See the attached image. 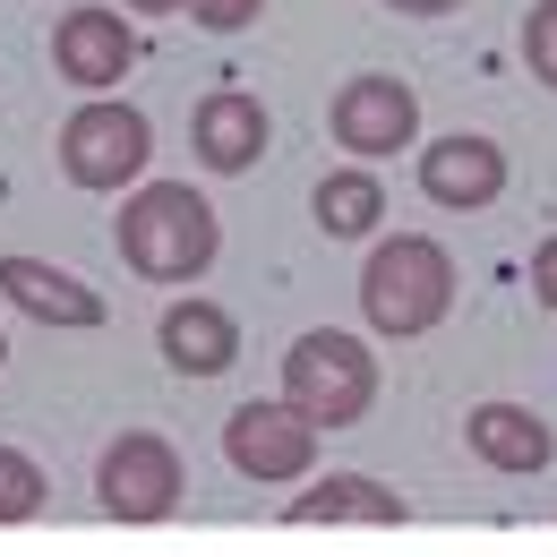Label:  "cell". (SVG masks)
<instances>
[{"label": "cell", "instance_id": "6da1fadb", "mask_svg": "<svg viewBox=\"0 0 557 557\" xmlns=\"http://www.w3.org/2000/svg\"><path fill=\"white\" fill-rule=\"evenodd\" d=\"M112 240H121V267H129V275L198 283L214 267V249H223V223H214V207L189 181H146L138 198H121Z\"/></svg>", "mask_w": 557, "mask_h": 557}, {"label": "cell", "instance_id": "7a4b0ae2", "mask_svg": "<svg viewBox=\"0 0 557 557\" xmlns=\"http://www.w3.org/2000/svg\"><path fill=\"white\" fill-rule=\"evenodd\" d=\"M446 309H455V258L429 232H395V240L369 249V267H360V318H369V335L412 344L429 326H446Z\"/></svg>", "mask_w": 557, "mask_h": 557}, {"label": "cell", "instance_id": "3957f363", "mask_svg": "<svg viewBox=\"0 0 557 557\" xmlns=\"http://www.w3.org/2000/svg\"><path fill=\"white\" fill-rule=\"evenodd\" d=\"M283 404L309 420L318 437L326 429H360L369 404H377V351L344 335V326H318L283 351Z\"/></svg>", "mask_w": 557, "mask_h": 557}, {"label": "cell", "instance_id": "277c9868", "mask_svg": "<svg viewBox=\"0 0 557 557\" xmlns=\"http://www.w3.org/2000/svg\"><path fill=\"white\" fill-rule=\"evenodd\" d=\"M146 154H154V129H146L138 103H121V95H86L70 121H61V172H70L77 189H95V198L129 189L146 172Z\"/></svg>", "mask_w": 557, "mask_h": 557}, {"label": "cell", "instance_id": "5b68a950", "mask_svg": "<svg viewBox=\"0 0 557 557\" xmlns=\"http://www.w3.org/2000/svg\"><path fill=\"white\" fill-rule=\"evenodd\" d=\"M181 488H189L181 446L154 437V429H121L103 446V463H95V497H103L112 523H163V515H181Z\"/></svg>", "mask_w": 557, "mask_h": 557}, {"label": "cell", "instance_id": "8992f818", "mask_svg": "<svg viewBox=\"0 0 557 557\" xmlns=\"http://www.w3.org/2000/svg\"><path fill=\"white\" fill-rule=\"evenodd\" d=\"M223 455L232 472L258 488H283V481H309L318 472V429L292 412V404H240L223 420Z\"/></svg>", "mask_w": 557, "mask_h": 557}, {"label": "cell", "instance_id": "52a82bcc", "mask_svg": "<svg viewBox=\"0 0 557 557\" xmlns=\"http://www.w3.org/2000/svg\"><path fill=\"white\" fill-rule=\"evenodd\" d=\"M326 121H335V146H344V154L377 163V154H395V146L420 138V95L386 70H360V77L335 86V112H326Z\"/></svg>", "mask_w": 557, "mask_h": 557}, {"label": "cell", "instance_id": "ba28073f", "mask_svg": "<svg viewBox=\"0 0 557 557\" xmlns=\"http://www.w3.org/2000/svg\"><path fill=\"white\" fill-rule=\"evenodd\" d=\"M138 61V26L121 9H61L52 26V70L70 77L77 95H112Z\"/></svg>", "mask_w": 557, "mask_h": 557}, {"label": "cell", "instance_id": "9c48e42d", "mask_svg": "<svg viewBox=\"0 0 557 557\" xmlns=\"http://www.w3.org/2000/svg\"><path fill=\"white\" fill-rule=\"evenodd\" d=\"M420 198L446 214H481L506 198V146L497 138H472V129H455V138L420 146Z\"/></svg>", "mask_w": 557, "mask_h": 557}, {"label": "cell", "instance_id": "30bf717a", "mask_svg": "<svg viewBox=\"0 0 557 557\" xmlns=\"http://www.w3.org/2000/svg\"><path fill=\"white\" fill-rule=\"evenodd\" d=\"M0 300H17V309L44 318V326H70V335H95V326H103V292L77 283L70 267H52V258H0Z\"/></svg>", "mask_w": 557, "mask_h": 557}, {"label": "cell", "instance_id": "8fae6325", "mask_svg": "<svg viewBox=\"0 0 557 557\" xmlns=\"http://www.w3.org/2000/svg\"><path fill=\"white\" fill-rule=\"evenodd\" d=\"M267 103L258 95H240V86H214L207 103H198V121H189V146H198V163L207 172H258V154H267Z\"/></svg>", "mask_w": 557, "mask_h": 557}, {"label": "cell", "instance_id": "7c38bea8", "mask_svg": "<svg viewBox=\"0 0 557 557\" xmlns=\"http://www.w3.org/2000/svg\"><path fill=\"white\" fill-rule=\"evenodd\" d=\"M154 344H163V360L181 369V377H223L232 360H240V326H232V309L223 300H172L163 309V326H154Z\"/></svg>", "mask_w": 557, "mask_h": 557}, {"label": "cell", "instance_id": "4fadbf2b", "mask_svg": "<svg viewBox=\"0 0 557 557\" xmlns=\"http://www.w3.org/2000/svg\"><path fill=\"white\" fill-rule=\"evenodd\" d=\"M463 437H472V455H481L488 472H541L557 455L549 420L523 412V404H472V412H463Z\"/></svg>", "mask_w": 557, "mask_h": 557}, {"label": "cell", "instance_id": "5bb4252c", "mask_svg": "<svg viewBox=\"0 0 557 557\" xmlns=\"http://www.w3.org/2000/svg\"><path fill=\"white\" fill-rule=\"evenodd\" d=\"M283 523H300V532H309V523H377V532H386V523H404V497L377 488L369 472H326L318 488H300V497L283 506Z\"/></svg>", "mask_w": 557, "mask_h": 557}, {"label": "cell", "instance_id": "9a60e30c", "mask_svg": "<svg viewBox=\"0 0 557 557\" xmlns=\"http://www.w3.org/2000/svg\"><path fill=\"white\" fill-rule=\"evenodd\" d=\"M309 214H318V232H326V240H369V232H377V214H386V189H377V172H369V163H351V172H326V181H318Z\"/></svg>", "mask_w": 557, "mask_h": 557}, {"label": "cell", "instance_id": "2e32d148", "mask_svg": "<svg viewBox=\"0 0 557 557\" xmlns=\"http://www.w3.org/2000/svg\"><path fill=\"white\" fill-rule=\"evenodd\" d=\"M44 497H52L44 463H35V455H17V446H0V523H35V515H44Z\"/></svg>", "mask_w": 557, "mask_h": 557}, {"label": "cell", "instance_id": "e0dca14e", "mask_svg": "<svg viewBox=\"0 0 557 557\" xmlns=\"http://www.w3.org/2000/svg\"><path fill=\"white\" fill-rule=\"evenodd\" d=\"M523 70L557 95V0H532V17H523Z\"/></svg>", "mask_w": 557, "mask_h": 557}, {"label": "cell", "instance_id": "ac0fdd59", "mask_svg": "<svg viewBox=\"0 0 557 557\" xmlns=\"http://www.w3.org/2000/svg\"><path fill=\"white\" fill-rule=\"evenodd\" d=\"M258 9H267V0H189V17H198L207 35H240V26H258Z\"/></svg>", "mask_w": 557, "mask_h": 557}, {"label": "cell", "instance_id": "d6986e66", "mask_svg": "<svg viewBox=\"0 0 557 557\" xmlns=\"http://www.w3.org/2000/svg\"><path fill=\"white\" fill-rule=\"evenodd\" d=\"M532 300H541V309H557V232L532 249Z\"/></svg>", "mask_w": 557, "mask_h": 557}, {"label": "cell", "instance_id": "ffe728a7", "mask_svg": "<svg viewBox=\"0 0 557 557\" xmlns=\"http://www.w3.org/2000/svg\"><path fill=\"white\" fill-rule=\"evenodd\" d=\"M386 9H395V17H446L455 0H386Z\"/></svg>", "mask_w": 557, "mask_h": 557}, {"label": "cell", "instance_id": "44dd1931", "mask_svg": "<svg viewBox=\"0 0 557 557\" xmlns=\"http://www.w3.org/2000/svg\"><path fill=\"white\" fill-rule=\"evenodd\" d=\"M121 9H146V17H181L189 0H121Z\"/></svg>", "mask_w": 557, "mask_h": 557}, {"label": "cell", "instance_id": "7402d4cb", "mask_svg": "<svg viewBox=\"0 0 557 557\" xmlns=\"http://www.w3.org/2000/svg\"><path fill=\"white\" fill-rule=\"evenodd\" d=\"M0 360H9V335H0Z\"/></svg>", "mask_w": 557, "mask_h": 557}]
</instances>
